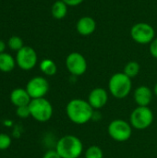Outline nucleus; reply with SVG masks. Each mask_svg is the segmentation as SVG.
I'll return each mask as SVG.
<instances>
[{
    "label": "nucleus",
    "instance_id": "nucleus-1",
    "mask_svg": "<svg viewBox=\"0 0 157 158\" xmlns=\"http://www.w3.org/2000/svg\"><path fill=\"white\" fill-rule=\"evenodd\" d=\"M66 114L72 123L76 125H84L93 118L94 109L88 101L75 98L67 104Z\"/></svg>",
    "mask_w": 157,
    "mask_h": 158
},
{
    "label": "nucleus",
    "instance_id": "nucleus-2",
    "mask_svg": "<svg viewBox=\"0 0 157 158\" xmlns=\"http://www.w3.org/2000/svg\"><path fill=\"white\" fill-rule=\"evenodd\" d=\"M56 150L61 158H80L83 152V144L79 137L65 135L57 141Z\"/></svg>",
    "mask_w": 157,
    "mask_h": 158
},
{
    "label": "nucleus",
    "instance_id": "nucleus-3",
    "mask_svg": "<svg viewBox=\"0 0 157 158\" xmlns=\"http://www.w3.org/2000/svg\"><path fill=\"white\" fill-rule=\"evenodd\" d=\"M132 89L131 79L124 72H118L111 76L108 81V91L117 99L127 97Z\"/></svg>",
    "mask_w": 157,
    "mask_h": 158
},
{
    "label": "nucleus",
    "instance_id": "nucleus-4",
    "mask_svg": "<svg viewBox=\"0 0 157 158\" xmlns=\"http://www.w3.org/2000/svg\"><path fill=\"white\" fill-rule=\"evenodd\" d=\"M29 108L31 112V117L38 122H47L51 119L53 116V106L51 103L43 98L31 99L29 104Z\"/></svg>",
    "mask_w": 157,
    "mask_h": 158
},
{
    "label": "nucleus",
    "instance_id": "nucleus-5",
    "mask_svg": "<svg viewBox=\"0 0 157 158\" xmlns=\"http://www.w3.org/2000/svg\"><path fill=\"white\" fill-rule=\"evenodd\" d=\"M154 121V113L149 106H137L130 116L131 127L138 131L148 129Z\"/></svg>",
    "mask_w": 157,
    "mask_h": 158
},
{
    "label": "nucleus",
    "instance_id": "nucleus-6",
    "mask_svg": "<svg viewBox=\"0 0 157 158\" xmlns=\"http://www.w3.org/2000/svg\"><path fill=\"white\" fill-rule=\"evenodd\" d=\"M132 127L130 122H127L124 119H114L112 120L108 127L107 132L110 138L116 142L123 143L128 140L132 135Z\"/></svg>",
    "mask_w": 157,
    "mask_h": 158
},
{
    "label": "nucleus",
    "instance_id": "nucleus-7",
    "mask_svg": "<svg viewBox=\"0 0 157 158\" xmlns=\"http://www.w3.org/2000/svg\"><path fill=\"white\" fill-rule=\"evenodd\" d=\"M130 36L134 42L140 44H148L155 38V31L152 25L146 22H139L132 26Z\"/></svg>",
    "mask_w": 157,
    "mask_h": 158
},
{
    "label": "nucleus",
    "instance_id": "nucleus-8",
    "mask_svg": "<svg viewBox=\"0 0 157 158\" xmlns=\"http://www.w3.org/2000/svg\"><path fill=\"white\" fill-rule=\"evenodd\" d=\"M16 63L22 70L32 69L38 61V56L35 50L31 46H23L17 52Z\"/></svg>",
    "mask_w": 157,
    "mask_h": 158
},
{
    "label": "nucleus",
    "instance_id": "nucleus-9",
    "mask_svg": "<svg viewBox=\"0 0 157 158\" xmlns=\"http://www.w3.org/2000/svg\"><path fill=\"white\" fill-rule=\"evenodd\" d=\"M87 60L81 53L72 52L66 58V68L73 76L83 75L87 70Z\"/></svg>",
    "mask_w": 157,
    "mask_h": 158
},
{
    "label": "nucleus",
    "instance_id": "nucleus-10",
    "mask_svg": "<svg viewBox=\"0 0 157 158\" xmlns=\"http://www.w3.org/2000/svg\"><path fill=\"white\" fill-rule=\"evenodd\" d=\"M25 89L31 99L43 98L49 91V82L45 78L36 76L28 81Z\"/></svg>",
    "mask_w": 157,
    "mask_h": 158
},
{
    "label": "nucleus",
    "instance_id": "nucleus-11",
    "mask_svg": "<svg viewBox=\"0 0 157 158\" xmlns=\"http://www.w3.org/2000/svg\"><path fill=\"white\" fill-rule=\"evenodd\" d=\"M108 93L105 89L97 87L93 89L88 95V102L94 110L102 109L108 102Z\"/></svg>",
    "mask_w": 157,
    "mask_h": 158
},
{
    "label": "nucleus",
    "instance_id": "nucleus-12",
    "mask_svg": "<svg viewBox=\"0 0 157 158\" xmlns=\"http://www.w3.org/2000/svg\"><path fill=\"white\" fill-rule=\"evenodd\" d=\"M133 97L138 106H148L153 100V91L149 87L142 85L135 89Z\"/></svg>",
    "mask_w": 157,
    "mask_h": 158
},
{
    "label": "nucleus",
    "instance_id": "nucleus-13",
    "mask_svg": "<svg viewBox=\"0 0 157 158\" xmlns=\"http://www.w3.org/2000/svg\"><path fill=\"white\" fill-rule=\"evenodd\" d=\"M76 29L79 34L82 36H89L96 30V21L89 16L81 18L76 24Z\"/></svg>",
    "mask_w": 157,
    "mask_h": 158
},
{
    "label": "nucleus",
    "instance_id": "nucleus-14",
    "mask_svg": "<svg viewBox=\"0 0 157 158\" xmlns=\"http://www.w3.org/2000/svg\"><path fill=\"white\" fill-rule=\"evenodd\" d=\"M10 101L15 106L19 107L23 106H29V104L31 101V98L28 94V92L26 91V89L17 88L11 92Z\"/></svg>",
    "mask_w": 157,
    "mask_h": 158
},
{
    "label": "nucleus",
    "instance_id": "nucleus-15",
    "mask_svg": "<svg viewBox=\"0 0 157 158\" xmlns=\"http://www.w3.org/2000/svg\"><path fill=\"white\" fill-rule=\"evenodd\" d=\"M16 64V59L10 54L5 52L0 54V71L10 72L14 69Z\"/></svg>",
    "mask_w": 157,
    "mask_h": 158
},
{
    "label": "nucleus",
    "instance_id": "nucleus-16",
    "mask_svg": "<svg viewBox=\"0 0 157 158\" xmlns=\"http://www.w3.org/2000/svg\"><path fill=\"white\" fill-rule=\"evenodd\" d=\"M68 5L63 2L62 0L56 1L51 8L52 16L56 19H64L68 14Z\"/></svg>",
    "mask_w": 157,
    "mask_h": 158
},
{
    "label": "nucleus",
    "instance_id": "nucleus-17",
    "mask_svg": "<svg viewBox=\"0 0 157 158\" xmlns=\"http://www.w3.org/2000/svg\"><path fill=\"white\" fill-rule=\"evenodd\" d=\"M40 69L46 76H54L57 71V67L52 59L45 58L40 63Z\"/></svg>",
    "mask_w": 157,
    "mask_h": 158
},
{
    "label": "nucleus",
    "instance_id": "nucleus-18",
    "mask_svg": "<svg viewBox=\"0 0 157 158\" xmlns=\"http://www.w3.org/2000/svg\"><path fill=\"white\" fill-rule=\"evenodd\" d=\"M140 70L141 66L137 61H130L125 65L123 72L130 79H133L140 73Z\"/></svg>",
    "mask_w": 157,
    "mask_h": 158
},
{
    "label": "nucleus",
    "instance_id": "nucleus-19",
    "mask_svg": "<svg viewBox=\"0 0 157 158\" xmlns=\"http://www.w3.org/2000/svg\"><path fill=\"white\" fill-rule=\"evenodd\" d=\"M84 158H104L103 150L97 145H92L86 149Z\"/></svg>",
    "mask_w": 157,
    "mask_h": 158
},
{
    "label": "nucleus",
    "instance_id": "nucleus-20",
    "mask_svg": "<svg viewBox=\"0 0 157 158\" xmlns=\"http://www.w3.org/2000/svg\"><path fill=\"white\" fill-rule=\"evenodd\" d=\"M7 45L8 47L11 49V50H14V51H19L20 50L24 45H23V41L21 38H19V36H11L9 39H8V42H7Z\"/></svg>",
    "mask_w": 157,
    "mask_h": 158
},
{
    "label": "nucleus",
    "instance_id": "nucleus-21",
    "mask_svg": "<svg viewBox=\"0 0 157 158\" xmlns=\"http://www.w3.org/2000/svg\"><path fill=\"white\" fill-rule=\"evenodd\" d=\"M11 145V138L6 133H0V150H6Z\"/></svg>",
    "mask_w": 157,
    "mask_h": 158
},
{
    "label": "nucleus",
    "instance_id": "nucleus-22",
    "mask_svg": "<svg viewBox=\"0 0 157 158\" xmlns=\"http://www.w3.org/2000/svg\"><path fill=\"white\" fill-rule=\"evenodd\" d=\"M16 114H17L18 117H19L21 118H26L28 117H31V112H30L29 106H23L17 107Z\"/></svg>",
    "mask_w": 157,
    "mask_h": 158
},
{
    "label": "nucleus",
    "instance_id": "nucleus-23",
    "mask_svg": "<svg viewBox=\"0 0 157 158\" xmlns=\"http://www.w3.org/2000/svg\"><path fill=\"white\" fill-rule=\"evenodd\" d=\"M150 54L153 57L157 58V37L155 38L150 44Z\"/></svg>",
    "mask_w": 157,
    "mask_h": 158
},
{
    "label": "nucleus",
    "instance_id": "nucleus-24",
    "mask_svg": "<svg viewBox=\"0 0 157 158\" xmlns=\"http://www.w3.org/2000/svg\"><path fill=\"white\" fill-rule=\"evenodd\" d=\"M43 158H61V156L56 152V150H49L43 155Z\"/></svg>",
    "mask_w": 157,
    "mask_h": 158
},
{
    "label": "nucleus",
    "instance_id": "nucleus-25",
    "mask_svg": "<svg viewBox=\"0 0 157 158\" xmlns=\"http://www.w3.org/2000/svg\"><path fill=\"white\" fill-rule=\"evenodd\" d=\"M62 1L65 2L68 6H77L81 5L84 0H62Z\"/></svg>",
    "mask_w": 157,
    "mask_h": 158
},
{
    "label": "nucleus",
    "instance_id": "nucleus-26",
    "mask_svg": "<svg viewBox=\"0 0 157 158\" xmlns=\"http://www.w3.org/2000/svg\"><path fill=\"white\" fill-rule=\"evenodd\" d=\"M5 49H6V44L4 41L0 40V54L1 53H4L5 52Z\"/></svg>",
    "mask_w": 157,
    "mask_h": 158
},
{
    "label": "nucleus",
    "instance_id": "nucleus-27",
    "mask_svg": "<svg viewBox=\"0 0 157 158\" xmlns=\"http://www.w3.org/2000/svg\"><path fill=\"white\" fill-rule=\"evenodd\" d=\"M154 94L157 96V82L156 84L155 85V87H154Z\"/></svg>",
    "mask_w": 157,
    "mask_h": 158
},
{
    "label": "nucleus",
    "instance_id": "nucleus-28",
    "mask_svg": "<svg viewBox=\"0 0 157 158\" xmlns=\"http://www.w3.org/2000/svg\"><path fill=\"white\" fill-rule=\"evenodd\" d=\"M80 158H81V157H80Z\"/></svg>",
    "mask_w": 157,
    "mask_h": 158
}]
</instances>
